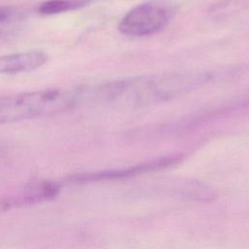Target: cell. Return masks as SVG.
Wrapping results in <instances>:
<instances>
[{
	"instance_id": "cell-1",
	"label": "cell",
	"mask_w": 249,
	"mask_h": 249,
	"mask_svg": "<svg viewBox=\"0 0 249 249\" xmlns=\"http://www.w3.org/2000/svg\"><path fill=\"white\" fill-rule=\"evenodd\" d=\"M212 79L208 73H167L80 87V104L118 105L137 108L183 95Z\"/></svg>"
},
{
	"instance_id": "cell-6",
	"label": "cell",
	"mask_w": 249,
	"mask_h": 249,
	"mask_svg": "<svg viewBox=\"0 0 249 249\" xmlns=\"http://www.w3.org/2000/svg\"><path fill=\"white\" fill-rule=\"evenodd\" d=\"M87 3L88 0H48L38 7V12L42 15H55L79 9Z\"/></svg>"
},
{
	"instance_id": "cell-2",
	"label": "cell",
	"mask_w": 249,
	"mask_h": 249,
	"mask_svg": "<svg viewBox=\"0 0 249 249\" xmlns=\"http://www.w3.org/2000/svg\"><path fill=\"white\" fill-rule=\"evenodd\" d=\"M79 87L0 95V124L57 114L79 104Z\"/></svg>"
},
{
	"instance_id": "cell-3",
	"label": "cell",
	"mask_w": 249,
	"mask_h": 249,
	"mask_svg": "<svg viewBox=\"0 0 249 249\" xmlns=\"http://www.w3.org/2000/svg\"><path fill=\"white\" fill-rule=\"evenodd\" d=\"M170 10L158 3H143L129 10L119 23L122 34L143 37L155 34L165 27L170 20Z\"/></svg>"
},
{
	"instance_id": "cell-4",
	"label": "cell",
	"mask_w": 249,
	"mask_h": 249,
	"mask_svg": "<svg viewBox=\"0 0 249 249\" xmlns=\"http://www.w3.org/2000/svg\"><path fill=\"white\" fill-rule=\"evenodd\" d=\"M48 61L41 51H28L0 56V74H18L34 71Z\"/></svg>"
},
{
	"instance_id": "cell-5",
	"label": "cell",
	"mask_w": 249,
	"mask_h": 249,
	"mask_svg": "<svg viewBox=\"0 0 249 249\" xmlns=\"http://www.w3.org/2000/svg\"><path fill=\"white\" fill-rule=\"evenodd\" d=\"M26 13L14 6H0V43L16 37L25 25Z\"/></svg>"
}]
</instances>
